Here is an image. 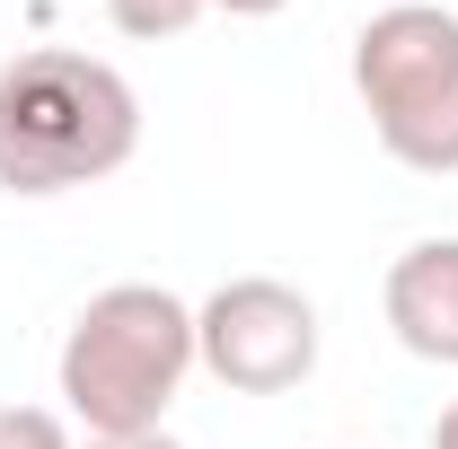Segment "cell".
<instances>
[{
	"label": "cell",
	"instance_id": "cell-1",
	"mask_svg": "<svg viewBox=\"0 0 458 449\" xmlns=\"http://www.w3.org/2000/svg\"><path fill=\"white\" fill-rule=\"evenodd\" d=\"M141 150V97L98 54L36 45L0 62V194H80Z\"/></svg>",
	"mask_w": 458,
	"mask_h": 449
},
{
	"label": "cell",
	"instance_id": "cell-2",
	"mask_svg": "<svg viewBox=\"0 0 458 449\" xmlns=\"http://www.w3.org/2000/svg\"><path fill=\"white\" fill-rule=\"evenodd\" d=\"M185 379H194V309L176 291H159V282H106L71 318L62 361H54L62 414L89 441L159 432Z\"/></svg>",
	"mask_w": 458,
	"mask_h": 449
},
{
	"label": "cell",
	"instance_id": "cell-3",
	"mask_svg": "<svg viewBox=\"0 0 458 449\" xmlns=\"http://www.w3.org/2000/svg\"><path fill=\"white\" fill-rule=\"evenodd\" d=\"M352 97L379 150L414 176H458V9L388 0L352 36Z\"/></svg>",
	"mask_w": 458,
	"mask_h": 449
},
{
	"label": "cell",
	"instance_id": "cell-4",
	"mask_svg": "<svg viewBox=\"0 0 458 449\" xmlns=\"http://www.w3.org/2000/svg\"><path fill=\"white\" fill-rule=\"evenodd\" d=\"M194 370L229 396H283L318 370V300L274 274H238L194 309Z\"/></svg>",
	"mask_w": 458,
	"mask_h": 449
},
{
	"label": "cell",
	"instance_id": "cell-5",
	"mask_svg": "<svg viewBox=\"0 0 458 449\" xmlns=\"http://www.w3.org/2000/svg\"><path fill=\"white\" fill-rule=\"evenodd\" d=\"M388 326L414 361H441L458 370V238H414L397 265H388Z\"/></svg>",
	"mask_w": 458,
	"mask_h": 449
},
{
	"label": "cell",
	"instance_id": "cell-6",
	"mask_svg": "<svg viewBox=\"0 0 458 449\" xmlns=\"http://www.w3.org/2000/svg\"><path fill=\"white\" fill-rule=\"evenodd\" d=\"M212 0H106L114 36H132V45H168V36H185L194 18H203Z\"/></svg>",
	"mask_w": 458,
	"mask_h": 449
},
{
	"label": "cell",
	"instance_id": "cell-7",
	"mask_svg": "<svg viewBox=\"0 0 458 449\" xmlns=\"http://www.w3.org/2000/svg\"><path fill=\"white\" fill-rule=\"evenodd\" d=\"M0 449H80V441H71V414L54 405H0Z\"/></svg>",
	"mask_w": 458,
	"mask_h": 449
},
{
	"label": "cell",
	"instance_id": "cell-8",
	"mask_svg": "<svg viewBox=\"0 0 458 449\" xmlns=\"http://www.w3.org/2000/svg\"><path fill=\"white\" fill-rule=\"evenodd\" d=\"M212 9H229V18H274V9H291V0H212Z\"/></svg>",
	"mask_w": 458,
	"mask_h": 449
},
{
	"label": "cell",
	"instance_id": "cell-9",
	"mask_svg": "<svg viewBox=\"0 0 458 449\" xmlns=\"http://www.w3.org/2000/svg\"><path fill=\"white\" fill-rule=\"evenodd\" d=\"M89 449H185V441H168V432H132V441H89Z\"/></svg>",
	"mask_w": 458,
	"mask_h": 449
},
{
	"label": "cell",
	"instance_id": "cell-10",
	"mask_svg": "<svg viewBox=\"0 0 458 449\" xmlns=\"http://www.w3.org/2000/svg\"><path fill=\"white\" fill-rule=\"evenodd\" d=\"M432 449H458V405L441 414V423H432Z\"/></svg>",
	"mask_w": 458,
	"mask_h": 449
}]
</instances>
